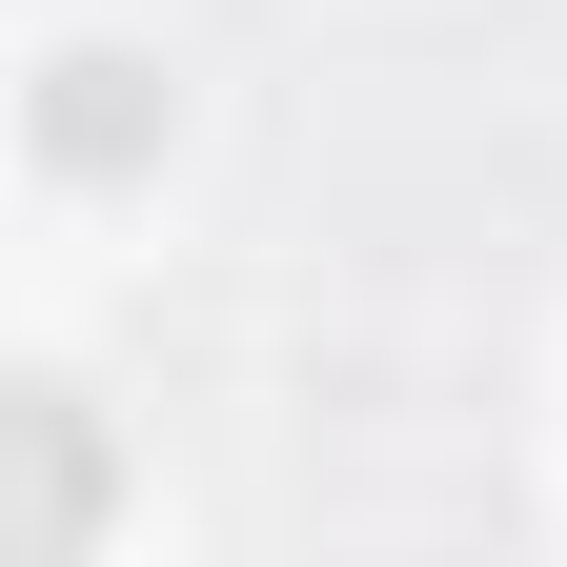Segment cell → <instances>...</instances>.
Returning a JSON list of instances; mask_svg holds the SVG:
<instances>
[{
	"instance_id": "obj_1",
	"label": "cell",
	"mask_w": 567,
	"mask_h": 567,
	"mask_svg": "<svg viewBox=\"0 0 567 567\" xmlns=\"http://www.w3.org/2000/svg\"><path fill=\"white\" fill-rule=\"evenodd\" d=\"M41 142H61V163H122V142H142V61H61Z\"/></svg>"
}]
</instances>
